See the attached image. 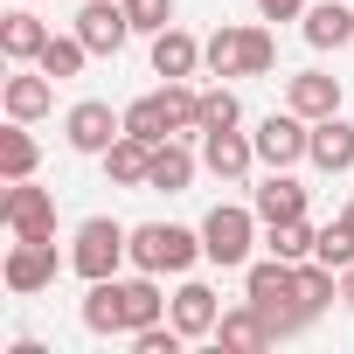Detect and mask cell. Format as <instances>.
<instances>
[{"label":"cell","instance_id":"20","mask_svg":"<svg viewBox=\"0 0 354 354\" xmlns=\"http://www.w3.org/2000/svg\"><path fill=\"white\" fill-rule=\"evenodd\" d=\"M250 209H257L264 223H292V216H306V188L292 181V167H271V181L250 188Z\"/></svg>","mask_w":354,"mask_h":354},{"label":"cell","instance_id":"2","mask_svg":"<svg viewBox=\"0 0 354 354\" xmlns=\"http://www.w3.org/2000/svg\"><path fill=\"white\" fill-rule=\"evenodd\" d=\"M243 299L264 313V326H271V340H292V333H306L319 313L299 299V264H285V257H264V264H243Z\"/></svg>","mask_w":354,"mask_h":354},{"label":"cell","instance_id":"11","mask_svg":"<svg viewBox=\"0 0 354 354\" xmlns=\"http://www.w3.org/2000/svg\"><path fill=\"white\" fill-rule=\"evenodd\" d=\"M77 35H84V49H91V56H118V49H125V35H132L125 0H84Z\"/></svg>","mask_w":354,"mask_h":354},{"label":"cell","instance_id":"10","mask_svg":"<svg viewBox=\"0 0 354 354\" xmlns=\"http://www.w3.org/2000/svg\"><path fill=\"white\" fill-rule=\"evenodd\" d=\"M118 132H125V111H111L104 97H84V104L63 111V139H70V153H104Z\"/></svg>","mask_w":354,"mask_h":354},{"label":"cell","instance_id":"5","mask_svg":"<svg viewBox=\"0 0 354 354\" xmlns=\"http://www.w3.org/2000/svg\"><path fill=\"white\" fill-rule=\"evenodd\" d=\"M125 257H132V230H125V223H111V216L77 223V236H70V271H77L84 285L118 278V264H125Z\"/></svg>","mask_w":354,"mask_h":354},{"label":"cell","instance_id":"26","mask_svg":"<svg viewBox=\"0 0 354 354\" xmlns=\"http://www.w3.org/2000/svg\"><path fill=\"white\" fill-rule=\"evenodd\" d=\"M125 132H132V139H146V146L174 139V118H167V97H160V91H153V97H132V104H125Z\"/></svg>","mask_w":354,"mask_h":354},{"label":"cell","instance_id":"33","mask_svg":"<svg viewBox=\"0 0 354 354\" xmlns=\"http://www.w3.org/2000/svg\"><path fill=\"white\" fill-rule=\"evenodd\" d=\"M340 223H347V230H354V202H347V209H340Z\"/></svg>","mask_w":354,"mask_h":354},{"label":"cell","instance_id":"30","mask_svg":"<svg viewBox=\"0 0 354 354\" xmlns=\"http://www.w3.org/2000/svg\"><path fill=\"white\" fill-rule=\"evenodd\" d=\"M125 21H132V35H160V28H174V0H125Z\"/></svg>","mask_w":354,"mask_h":354},{"label":"cell","instance_id":"16","mask_svg":"<svg viewBox=\"0 0 354 354\" xmlns=\"http://www.w3.org/2000/svg\"><path fill=\"white\" fill-rule=\"evenodd\" d=\"M49 49V21L35 8H15V15H0V56L8 63H35Z\"/></svg>","mask_w":354,"mask_h":354},{"label":"cell","instance_id":"8","mask_svg":"<svg viewBox=\"0 0 354 354\" xmlns=\"http://www.w3.org/2000/svg\"><path fill=\"white\" fill-rule=\"evenodd\" d=\"M0 278H8L15 299H35L42 285H56V236H15L8 264H0Z\"/></svg>","mask_w":354,"mask_h":354},{"label":"cell","instance_id":"15","mask_svg":"<svg viewBox=\"0 0 354 354\" xmlns=\"http://www.w3.org/2000/svg\"><path fill=\"white\" fill-rule=\"evenodd\" d=\"M285 104L299 111V118H333L340 111V77H326V70H299V77H285Z\"/></svg>","mask_w":354,"mask_h":354},{"label":"cell","instance_id":"31","mask_svg":"<svg viewBox=\"0 0 354 354\" xmlns=\"http://www.w3.org/2000/svg\"><path fill=\"white\" fill-rule=\"evenodd\" d=\"M306 8H313V0H257L264 21H306Z\"/></svg>","mask_w":354,"mask_h":354},{"label":"cell","instance_id":"1","mask_svg":"<svg viewBox=\"0 0 354 354\" xmlns=\"http://www.w3.org/2000/svg\"><path fill=\"white\" fill-rule=\"evenodd\" d=\"M153 319H167V292L153 285V271H139V278H97L84 292V326L91 333H139Z\"/></svg>","mask_w":354,"mask_h":354},{"label":"cell","instance_id":"19","mask_svg":"<svg viewBox=\"0 0 354 354\" xmlns=\"http://www.w3.org/2000/svg\"><path fill=\"white\" fill-rule=\"evenodd\" d=\"M306 42L313 49H347L354 42V0H313L306 8Z\"/></svg>","mask_w":354,"mask_h":354},{"label":"cell","instance_id":"7","mask_svg":"<svg viewBox=\"0 0 354 354\" xmlns=\"http://www.w3.org/2000/svg\"><path fill=\"white\" fill-rule=\"evenodd\" d=\"M250 139H257V160H264V167H299V160L313 153V118H299V111L285 104V111H264Z\"/></svg>","mask_w":354,"mask_h":354},{"label":"cell","instance_id":"18","mask_svg":"<svg viewBox=\"0 0 354 354\" xmlns=\"http://www.w3.org/2000/svg\"><path fill=\"white\" fill-rule=\"evenodd\" d=\"M97 160H104V174H111L118 188H146V181H153V146H146V139H132V132H118Z\"/></svg>","mask_w":354,"mask_h":354},{"label":"cell","instance_id":"9","mask_svg":"<svg viewBox=\"0 0 354 354\" xmlns=\"http://www.w3.org/2000/svg\"><path fill=\"white\" fill-rule=\"evenodd\" d=\"M0 223H8L15 236H56V195L35 188V181H8V195H0Z\"/></svg>","mask_w":354,"mask_h":354},{"label":"cell","instance_id":"14","mask_svg":"<svg viewBox=\"0 0 354 354\" xmlns=\"http://www.w3.org/2000/svg\"><path fill=\"white\" fill-rule=\"evenodd\" d=\"M167 319H174V326H181L188 340H216V319H223V306H216V292H209L202 278H188L181 292H174V299H167Z\"/></svg>","mask_w":354,"mask_h":354},{"label":"cell","instance_id":"25","mask_svg":"<svg viewBox=\"0 0 354 354\" xmlns=\"http://www.w3.org/2000/svg\"><path fill=\"white\" fill-rule=\"evenodd\" d=\"M313 243H319V230H313L306 216H292V223H264V250H271V257H285V264H306V257H313Z\"/></svg>","mask_w":354,"mask_h":354},{"label":"cell","instance_id":"17","mask_svg":"<svg viewBox=\"0 0 354 354\" xmlns=\"http://www.w3.org/2000/svg\"><path fill=\"white\" fill-rule=\"evenodd\" d=\"M216 347L223 354H257V347H271V326H264V313L243 299V306H230L223 319H216Z\"/></svg>","mask_w":354,"mask_h":354},{"label":"cell","instance_id":"21","mask_svg":"<svg viewBox=\"0 0 354 354\" xmlns=\"http://www.w3.org/2000/svg\"><path fill=\"white\" fill-rule=\"evenodd\" d=\"M306 160H313L319 174H347V167H354V125H347L340 111H333V118H319V125H313V153H306Z\"/></svg>","mask_w":354,"mask_h":354},{"label":"cell","instance_id":"24","mask_svg":"<svg viewBox=\"0 0 354 354\" xmlns=\"http://www.w3.org/2000/svg\"><path fill=\"white\" fill-rule=\"evenodd\" d=\"M188 181H195V153H188V139H160V146H153V181H146V188L181 195Z\"/></svg>","mask_w":354,"mask_h":354},{"label":"cell","instance_id":"4","mask_svg":"<svg viewBox=\"0 0 354 354\" xmlns=\"http://www.w3.org/2000/svg\"><path fill=\"white\" fill-rule=\"evenodd\" d=\"M195 257H202V230H181V223H139L132 230V271L181 278V271H195Z\"/></svg>","mask_w":354,"mask_h":354},{"label":"cell","instance_id":"22","mask_svg":"<svg viewBox=\"0 0 354 354\" xmlns=\"http://www.w3.org/2000/svg\"><path fill=\"white\" fill-rule=\"evenodd\" d=\"M202 70V42L188 28H160L153 35V77H195Z\"/></svg>","mask_w":354,"mask_h":354},{"label":"cell","instance_id":"23","mask_svg":"<svg viewBox=\"0 0 354 354\" xmlns=\"http://www.w3.org/2000/svg\"><path fill=\"white\" fill-rule=\"evenodd\" d=\"M35 167H42V146L21 118H8V132H0V181H35Z\"/></svg>","mask_w":354,"mask_h":354},{"label":"cell","instance_id":"28","mask_svg":"<svg viewBox=\"0 0 354 354\" xmlns=\"http://www.w3.org/2000/svg\"><path fill=\"white\" fill-rule=\"evenodd\" d=\"M230 125H243V104H236V91H230V84L202 91V132H230Z\"/></svg>","mask_w":354,"mask_h":354},{"label":"cell","instance_id":"6","mask_svg":"<svg viewBox=\"0 0 354 354\" xmlns=\"http://www.w3.org/2000/svg\"><path fill=\"white\" fill-rule=\"evenodd\" d=\"M257 209H243V202H216L209 216H202V257L209 264H223V271H243L250 264V243H257Z\"/></svg>","mask_w":354,"mask_h":354},{"label":"cell","instance_id":"13","mask_svg":"<svg viewBox=\"0 0 354 354\" xmlns=\"http://www.w3.org/2000/svg\"><path fill=\"white\" fill-rule=\"evenodd\" d=\"M0 104H8V118L35 125V118L56 104V77H49V70H28V63H15V77L0 84Z\"/></svg>","mask_w":354,"mask_h":354},{"label":"cell","instance_id":"12","mask_svg":"<svg viewBox=\"0 0 354 354\" xmlns=\"http://www.w3.org/2000/svg\"><path fill=\"white\" fill-rule=\"evenodd\" d=\"M202 167L216 174V181H230V188H236L243 174L257 167V139H250V132H236V125H230V132H202Z\"/></svg>","mask_w":354,"mask_h":354},{"label":"cell","instance_id":"29","mask_svg":"<svg viewBox=\"0 0 354 354\" xmlns=\"http://www.w3.org/2000/svg\"><path fill=\"white\" fill-rule=\"evenodd\" d=\"M313 257H319V264H333V271H347V264H354V230H347V223L333 216V230H319Z\"/></svg>","mask_w":354,"mask_h":354},{"label":"cell","instance_id":"3","mask_svg":"<svg viewBox=\"0 0 354 354\" xmlns=\"http://www.w3.org/2000/svg\"><path fill=\"white\" fill-rule=\"evenodd\" d=\"M202 63H209V77H271V63H278V42H271V28L223 21V28L202 42Z\"/></svg>","mask_w":354,"mask_h":354},{"label":"cell","instance_id":"32","mask_svg":"<svg viewBox=\"0 0 354 354\" xmlns=\"http://www.w3.org/2000/svg\"><path fill=\"white\" fill-rule=\"evenodd\" d=\"M340 306H347V313H354V264H347V271H340Z\"/></svg>","mask_w":354,"mask_h":354},{"label":"cell","instance_id":"27","mask_svg":"<svg viewBox=\"0 0 354 354\" xmlns=\"http://www.w3.org/2000/svg\"><path fill=\"white\" fill-rule=\"evenodd\" d=\"M84 63H91V49H84V35H49V49L35 56V70H49L56 84H70V77H84Z\"/></svg>","mask_w":354,"mask_h":354}]
</instances>
